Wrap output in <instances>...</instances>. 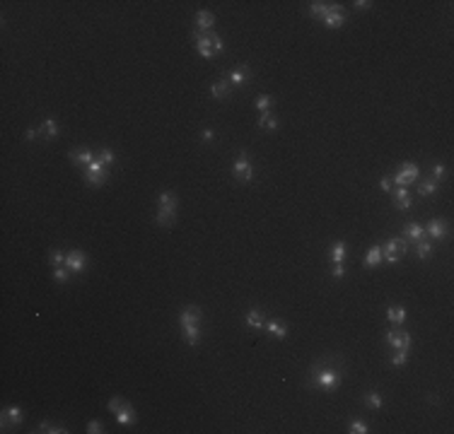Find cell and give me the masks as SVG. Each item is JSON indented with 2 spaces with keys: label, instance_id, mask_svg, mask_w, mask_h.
<instances>
[{
  "label": "cell",
  "instance_id": "6da1fadb",
  "mask_svg": "<svg viewBox=\"0 0 454 434\" xmlns=\"http://www.w3.org/2000/svg\"><path fill=\"white\" fill-rule=\"evenodd\" d=\"M232 174H234L237 181H242V184H251V178H254V166H251V162H249L247 152H239V157L234 160Z\"/></svg>",
  "mask_w": 454,
  "mask_h": 434
},
{
  "label": "cell",
  "instance_id": "7a4b0ae2",
  "mask_svg": "<svg viewBox=\"0 0 454 434\" xmlns=\"http://www.w3.org/2000/svg\"><path fill=\"white\" fill-rule=\"evenodd\" d=\"M191 39L196 41V51H198V56L201 58H206V60H210V58H215V51H213V39H210V32H201V29H193L191 32Z\"/></svg>",
  "mask_w": 454,
  "mask_h": 434
},
{
  "label": "cell",
  "instance_id": "3957f363",
  "mask_svg": "<svg viewBox=\"0 0 454 434\" xmlns=\"http://www.w3.org/2000/svg\"><path fill=\"white\" fill-rule=\"evenodd\" d=\"M418 176H420V169H418L413 162H403L399 169H396V174L391 176V181H394L396 186H406V188H408V184H413Z\"/></svg>",
  "mask_w": 454,
  "mask_h": 434
},
{
  "label": "cell",
  "instance_id": "277c9868",
  "mask_svg": "<svg viewBox=\"0 0 454 434\" xmlns=\"http://www.w3.org/2000/svg\"><path fill=\"white\" fill-rule=\"evenodd\" d=\"M338 372L336 369H314V386L317 388H324V391H333L338 386Z\"/></svg>",
  "mask_w": 454,
  "mask_h": 434
},
{
  "label": "cell",
  "instance_id": "5b68a950",
  "mask_svg": "<svg viewBox=\"0 0 454 434\" xmlns=\"http://www.w3.org/2000/svg\"><path fill=\"white\" fill-rule=\"evenodd\" d=\"M104 166L107 164L102 162V160H95L90 166H85V181H87V186H102L104 184V178H107Z\"/></svg>",
  "mask_w": 454,
  "mask_h": 434
},
{
  "label": "cell",
  "instance_id": "8992f818",
  "mask_svg": "<svg viewBox=\"0 0 454 434\" xmlns=\"http://www.w3.org/2000/svg\"><path fill=\"white\" fill-rule=\"evenodd\" d=\"M386 342L394 348V350H408L411 348V336L401 328H389L386 330Z\"/></svg>",
  "mask_w": 454,
  "mask_h": 434
},
{
  "label": "cell",
  "instance_id": "52a82bcc",
  "mask_svg": "<svg viewBox=\"0 0 454 434\" xmlns=\"http://www.w3.org/2000/svg\"><path fill=\"white\" fill-rule=\"evenodd\" d=\"M66 268H68L70 272H83L85 268H87V256H85V251H80V248L68 251V254H66Z\"/></svg>",
  "mask_w": 454,
  "mask_h": 434
},
{
  "label": "cell",
  "instance_id": "ba28073f",
  "mask_svg": "<svg viewBox=\"0 0 454 434\" xmlns=\"http://www.w3.org/2000/svg\"><path fill=\"white\" fill-rule=\"evenodd\" d=\"M10 424H22V408L17 406H8L5 410H3V418H0V427L3 430H8Z\"/></svg>",
  "mask_w": 454,
  "mask_h": 434
},
{
  "label": "cell",
  "instance_id": "9c48e42d",
  "mask_svg": "<svg viewBox=\"0 0 454 434\" xmlns=\"http://www.w3.org/2000/svg\"><path fill=\"white\" fill-rule=\"evenodd\" d=\"M382 251L384 254H391V256H396V258H403L406 256V251H408V242L401 236V239H386V244L382 246Z\"/></svg>",
  "mask_w": 454,
  "mask_h": 434
},
{
  "label": "cell",
  "instance_id": "30bf717a",
  "mask_svg": "<svg viewBox=\"0 0 454 434\" xmlns=\"http://www.w3.org/2000/svg\"><path fill=\"white\" fill-rule=\"evenodd\" d=\"M201 309L198 306H184L181 309V314H179V324H181V328L184 326H201Z\"/></svg>",
  "mask_w": 454,
  "mask_h": 434
},
{
  "label": "cell",
  "instance_id": "8fae6325",
  "mask_svg": "<svg viewBox=\"0 0 454 434\" xmlns=\"http://www.w3.org/2000/svg\"><path fill=\"white\" fill-rule=\"evenodd\" d=\"M321 22H324V27H326V29H338V27H343L345 22H348V12L341 10V8H336V10L326 14Z\"/></svg>",
  "mask_w": 454,
  "mask_h": 434
},
{
  "label": "cell",
  "instance_id": "7c38bea8",
  "mask_svg": "<svg viewBox=\"0 0 454 434\" xmlns=\"http://www.w3.org/2000/svg\"><path fill=\"white\" fill-rule=\"evenodd\" d=\"M391 196H394V208H396V210H411L413 198H411V193H408L406 186H399L396 190H391Z\"/></svg>",
  "mask_w": 454,
  "mask_h": 434
},
{
  "label": "cell",
  "instance_id": "4fadbf2b",
  "mask_svg": "<svg viewBox=\"0 0 454 434\" xmlns=\"http://www.w3.org/2000/svg\"><path fill=\"white\" fill-rule=\"evenodd\" d=\"M401 236L406 242H420V239H425V227L420 222H408L403 227V232H401Z\"/></svg>",
  "mask_w": 454,
  "mask_h": 434
},
{
  "label": "cell",
  "instance_id": "5bb4252c",
  "mask_svg": "<svg viewBox=\"0 0 454 434\" xmlns=\"http://www.w3.org/2000/svg\"><path fill=\"white\" fill-rule=\"evenodd\" d=\"M425 236H432V239H447V224L437 220V217H432L430 222L425 224Z\"/></svg>",
  "mask_w": 454,
  "mask_h": 434
},
{
  "label": "cell",
  "instance_id": "9a60e30c",
  "mask_svg": "<svg viewBox=\"0 0 454 434\" xmlns=\"http://www.w3.org/2000/svg\"><path fill=\"white\" fill-rule=\"evenodd\" d=\"M338 8V2H321V0H314V2H309V14L312 17H317V20H324L329 12H333Z\"/></svg>",
  "mask_w": 454,
  "mask_h": 434
},
{
  "label": "cell",
  "instance_id": "2e32d148",
  "mask_svg": "<svg viewBox=\"0 0 454 434\" xmlns=\"http://www.w3.org/2000/svg\"><path fill=\"white\" fill-rule=\"evenodd\" d=\"M177 196L172 190H162L157 198V210H167V212H177Z\"/></svg>",
  "mask_w": 454,
  "mask_h": 434
},
{
  "label": "cell",
  "instance_id": "e0dca14e",
  "mask_svg": "<svg viewBox=\"0 0 454 434\" xmlns=\"http://www.w3.org/2000/svg\"><path fill=\"white\" fill-rule=\"evenodd\" d=\"M263 328H266V333H268V336H271V338H275V340H285L288 338V326L285 324H280V321H268V324L263 326Z\"/></svg>",
  "mask_w": 454,
  "mask_h": 434
},
{
  "label": "cell",
  "instance_id": "ac0fdd59",
  "mask_svg": "<svg viewBox=\"0 0 454 434\" xmlns=\"http://www.w3.org/2000/svg\"><path fill=\"white\" fill-rule=\"evenodd\" d=\"M215 27V14L208 12V10H201V12L196 14V29H201V32H213Z\"/></svg>",
  "mask_w": 454,
  "mask_h": 434
},
{
  "label": "cell",
  "instance_id": "d6986e66",
  "mask_svg": "<svg viewBox=\"0 0 454 434\" xmlns=\"http://www.w3.org/2000/svg\"><path fill=\"white\" fill-rule=\"evenodd\" d=\"M97 160V154H92L87 148L83 150H75V152H70V162L73 164H80V166H90V164Z\"/></svg>",
  "mask_w": 454,
  "mask_h": 434
},
{
  "label": "cell",
  "instance_id": "ffe728a7",
  "mask_svg": "<svg viewBox=\"0 0 454 434\" xmlns=\"http://www.w3.org/2000/svg\"><path fill=\"white\" fill-rule=\"evenodd\" d=\"M247 326L249 328H254V330H261L263 326H266V318H263V312L261 309H256V306H251L247 312Z\"/></svg>",
  "mask_w": 454,
  "mask_h": 434
},
{
  "label": "cell",
  "instance_id": "44dd1931",
  "mask_svg": "<svg viewBox=\"0 0 454 434\" xmlns=\"http://www.w3.org/2000/svg\"><path fill=\"white\" fill-rule=\"evenodd\" d=\"M210 94H213V99H227V96L232 94V84H230L227 80L213 82V84H210Z\"/></svg>",
  "mask_w": 454,
  "mask_h": 434
},
{
  "label": "cell",
  "instance_id": "7402d4cb",
  "mask_svg": "<svg viewBox=\"0 0 454 434\" xmlns=\"http://www.w3.org/2000/svg\"><path fill=\"white\" fill-rule=\"evenodd\" d=\"M249 78H251V70L249 68H237L227 75V82H230L232 87H242L244 82H249Z\"/></svg>",
  "mask_w": 454,
  "mask_h": 434
},
{
  "label": "cell",
  "instance_id": "603a6c76",
  "mask_svg": "<svg viewBox=\"0 0 454 434\" xmlns=\"http://www.w3.org/2000/svg\"><path fill=\"white\" fill-rule=\"evenodd\" d=\"M116 422H119V424H133V422H136V410H133L131 403H126V406L116 412Z\"/></svg>",
  "mask_w": 454,
  "mask_h": 434
},
{
  "label": "cell",
  "instance_id": "cb8c5ba5",
  "mask_svg": "<svg viewBox=\"0 0 454 434\" xmlns=\"http://www.w3.org/2000/svg\"><path fill=\"white\" fill-rule=\"evenodd\" d=\"M437 186H440V184H437L435 178H423V181L418 184V196H420V198H430V196L437 190Z\"/></svg>",
  "mask_w": 454,
  "mask_h": 434
},
{
  "label": "cell",
  "instance_id": "d4e9b609",
  "mask_svg": "<svg viewBox=\"0 0 454 434\" xmlns=\"http://www.w3.org/2000/svg\"><path fill=\"white\" fill-rule=\"evenodd\" d=\"M345 256H348V246L343 244V242H336V244L331 246V254L329 258L333 260V263H343Z\"/></svg>",
  "mask_w": 454,
  "mask_h": 434
},
{
  "label": "cell",
  "instance_id": "484cf974",
  "mask_svg": "<svg viewBox=\"0 0 454 434\" xmlns=\"http://www.w3.org/2000/svg\"><path fill=\"white\" fill-rule=\"evenodd\" d=\"M42 130H44V138H46V140H56V138H58V121H56L54 116H49V118L44 121Z\"/></svg>",
  "mask_w": 454,
  "mask_h": 434
},
{
  "label": "cell",
  "instance_id": "4316f807",
  "mask_svg": "<svg viewBox=\"0 0 454 434\" xmlns=\"http://www.w3.org/2000/svg\"><path fill=\"white\" fill-rule=\"evenodd\" d=\"M181 330H184V340L189 345H198V340H201V326H184Z\"/></svg>",
  "mask_w": 454,
  "mask_h": 434
},
{
  "label": "cell",
  "instance_id": "83f0119b",
  "mask_svg": "<svg viewBox=\"0 0 454 434\" xmlns=\"http://www.w3.org/2000/svg\"><path fill=\"white\" fill-rule=\"evenodd\" d=\"M386 318H389L391 324L401 326L403 321H406V309H403V306H389V309H386Z\"/></svg>",
  "mask_w": 454,
  "mask_h": 434
},
{
  "label": "cell",
  "instance_id": "f1b7e54d",
  "mask_svg": "<svg viewBox=\"0 0 454 434\" xmlns=\"http://www.w3.org/2000/svg\"><path fill=\"white\" fill-rule=\"evenodd\" d=\"M379 263H382V246H372L370 251H367V256H365V266L367 268H374Z\"/></svg>",
  "mask_w": 454,
  "mask_h": 434
},
{
  "label": "cell",
  "instance_id": "f546056e",
  "mask_svg": "<svg viewBox=\"0 0 454 434\" xmlns=\"http://www.w3.org/2000/svg\"><path fill=\"white\" fill-rule=\"evenodd\" d=\"M34 432H46V434H66L68 430L63 427V424H54V422H39V427L34 430Z\"/></svg>",
  "mask_w": 454,
  "mask_h": 434
},
{
  "label": "cell",
  "instance_id": "4dcf8cb0",
  "mask_svg": "<svg viewBox=\"0 0 454 434\" xmlns=\"http://www.w3.org/2000/svg\"><path fill=\"white\" fill-rule=\"evenodd\" d=\"M415 256L420 258V260H427V258L432 256V244H430V242H425V239L415 242Z\"/></svg>",
  "mask_w": 454,
  "mask_h": 434
},
{
  "label": "cell",
  "instance_id": "1f68e13d",
  "mask_svg": "<svg viewBox=\"0 0 454 434\" xmlns=\"http://www.w3.org/2000/svg\"><path fill=\"white\" fill-rule=\"evenodd\" d=\"M259 128L261 130H275L278 128V118H275L271 111H266V114H261V118H259Z\"/></svg>",
  "mask_w": 454,
  "mask_h": 434
},
{
  "label": "cell",
  "instance_id": "d6a6232c",
  "mask_svg": "<svg viewBox=\"0 0 454 434\" xmlns=\"http://www.w3.org/2000/svg\"><path fill=\"white\" fill-rule=\"evenodd\" d=\"M362 400H365V406H370L372 410H382V406H384V398L377 394V391H370V394L365 396Z\"/></svg>",
  "mask_w": 454,
  "mask_h": 434
},
{
  "label": "cell",
  "instance_id": "836d02e7",
  "mask_svg": "<svg viewBox=\"0 0 454 434\" xmlns=\"http://www.w3.org/2000/svg\"><path fill=\"white\" fill-rule=\"evenodd\" d=\"M174 215H177V212H167V210H157V217H155V222H157L160 227H172V224H174Z\"/></svg>",
  "mask_w": 454,
  "mask_h": 434
},
{
  "label": "cell",
  "instance_id": "e575fe53",
  "mask_svg": "<svg viewBox=\"0 0 454 434\" xmlns=\"http://www.w3.org/2000/svg\"><path fill=\"white\" fill-rule=\"evenodd\" d=\"M254 106L259 108L261 114H266L268 108L273 106V96H271V94H259V96H256V102H254Z\"/></svg>",
  "mask_w": 454,
  "mask_h": 434
},
{
  "label": "cell",
  "instance_id": "d590c367",
  "mask_svg": "<svg viewBox=\"0 0 454 434\" xmlns=\"http://www.w3.org/2000/svg\"><path fill=\"white\" fill-rule=\"evenodd\" d=\"M348 432H350V434H367L370 430H367V422H362V420H353L350 424H348Z\"/></svg>",
  "mask_w": 454,
  "mask_h": 434
},
{
  "label": "cell",
  "instance_id": "8d00e7d4",
  "mask_svg": "<svg viewBox=\"0 0 454 434\" xmlns=\"http://www.w3.org/2000/svg\"><path fill=\"white\" fill-rule=\"evenodd\" d=\"M54 280H56V282H61V285H63V282H68V280H70V270L58 266V268L54 270Z\"/></svg>",
  "mask_w": 454,
  "mask_h": 434
},
{
  "label": "cell",
  "instance_id": "74e56055",
  "mask_svg": "<svg viewBox=\"0 0 454 434\" xmlns=\"http://www.w3.org/2000/svg\"><path fill=\"white\" fill-rule=\"evenodd\" d=\"M49 260H51V266H61V263H66V254H63L61 248H54V251L49 254Z\"/></svg>",
  "mask_w": 454,
  "mask_h": 434
},
{
  "label": "cell",
  "instance_id": "f35d334b",
  "mask_svg": "<svg viewBox=\"0 0 454 434\" xmlns=\"http://www.w3.org/2000/svg\"><path fill=\"white\" fill-rule=\"evenodd\" d=\"M406 360H408V350H396V354L391 357V364H394V366H403V364H406Z\"/></svg>",
  "mask_w": 454,
  "mask_h": 434
},
{
  "label": "cell",
  "instance_id": "ab89813d",
  "mask_svg": "<svg viewBox=\"0 0 454 434\" xmlns=\"http://www.w3.org/2000/svg\"><path fill=\"white\" fill-rule=\"evenodd\" d=\"M210 39H213V51H215V56H220L222 51H225V44H222V39L215 34V32H210Z\"/></svg>",
  "mask_w": 454,
  "mask_h": 434
},
{
  "label": "cell",
  "instance_id": "60d3db41",
  "mask_svg": "<svg viewBox=\"0 0 454 434\" xmlns=\"http://www.w3.org/2000/svg\"><path fill=\"white\" fill-rule=\"evenodd\" d=\"M444 176H447V166H444V164H435V166H432V178L440 184Z\"/></svg>",
  "mask_w": 454,
  "mask_h": 434
},
{
  "label": "cell",
  "instance_id": "b9f144b4",
  "mask_svg": "<svg viewBox=\"0 0 454 434\" xmlns=\"http://www.w3.org/2000/svg\"><path fill=\"white\" fill-rule=\"evenodd\" d=\"M124 406H126V400H124V398L114 396V398L109 400V412H114V415H116V412H119V410H121Z\"/></svg>",
  "mask_w": 454,
  "mask_h": 434
},
{
  "label": "cell",
  "instance_id": "7bdbcfd3",
  "mask_svg": "<svg viewBox=\"0 0 454 434\" xmlns=\"http://www.w3.org/2000/svg\"><path fill=\"white\" fill-rule=\"evenodd\" d=\"M97 160H102L104 164H114V162H116V154H114L111 150H102V152L97 154Z\"/></svg>",
  "mask_w": 454,
  "mask_h": 434
},
{
  "label": "cell",
  "instance_id": "ee69618b",
  "mask_svg": "<svg viewBox=\"0 0 454 434\" xmlns=\"http://www.w3.org/2000/svg\"><path fill=\"white\" fill-rule=\"evenodd\" d=\"M87 432H90V434H102V432H104V427H102V422H99V420H90V422H87Z\"/></svg>",
  "mask_w": 454,
  "mask_h": 434
},
{
  "label": "cell",
  "instance_id": "f6af8a7d",
  "mask_svg": "<svg viewBox=\"0 0 454 434\" xmlns=\"http://www.w3.org/2000/svg\"><path fill=\"white\" fill-rule=\"evenodd\" d=\"M343 275H345V266H343V263H333V268H331V278L341 280Z\"/></svg>",
  "mask_w": 454,
  "mask_h": 434
},
{
  "label": "cell",
  "instance_id": "bcb514c9",
  "mask_svg": "<svg viewBox=\"0 0 454 434\" xmlns=\"http://www.w3.org/2000/svg\"><path fill=\"white\" fill-rule=\"evenodd\" d=\"M379 188L384 190V193H391V190H394V188H391V176H382V178H379Z\"/></svg>",
  "mask_w": 454,
  "mask_h": 434
},
{
  "label": "cell",
  "instance_id": "7dc6e473",
  "mask_svg": "<svg viewBox=\"0 0 454 434\" xmlns=\"http://www.w3.org/2000/svg\"><path fill=\"white\" fill-rule=\"evenodd\" d=\"M39 136H44L42 128H29V130H27V140H37Z\"/></svg>",
  "mask_w": 454,
  "mask_h": 434
},
{
  "label": "cell",
  "instance_id": "c3c4849f",
  "mask_svg": "<svg viewBox=\"0 0 454 434\" xmlns=\"http://www.w3.org/2000/svg\"><path fill=\"white\" fill-rule=\"evenodd\" d=\"M353 5H355L358 10H370V8H372V2H370V0H355Z\"/></svg>",
  "mask_w": 454,
  "mask_h": 434
},
{
  "label": "cell",
  "instance_id": "681fc988",
  "mask_svg": "<svg viewBox=\"0 0 454 434\" xmlns=\"http://www.w3.org/2000/svg\"><path fill=\"white\" fill-rule=\"evenodd\" d=\"M201 138H203V142H213V138H215V133H213L210 128H206V130L201 133Z\"/></svg>",
  "mask_w": 454,
  "mask_h": 434
}]
</instances>
